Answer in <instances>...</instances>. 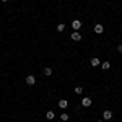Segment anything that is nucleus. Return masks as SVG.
Here are the masks:
<instances>
[{
	"instance_id": "f257e3e1",
	"label": "nucleus",
	"mask_w": 122,
	"mask_h": 122,
	"mask_svg": "<svg viewBox=\"0 0 122 122\" xmlns=\"http://www.w3.org/2000/svg\"><path fill=\"white\" fill-rule=\"evenodd\" d=\"M26 83H28L29 86H34V85H36V76L34 75H28L26 76Z\"/></svg>"
},
{
	"instance_id": "f03ea898",
	"label": "nucleus",
	"mask_w": 122,
	"mask_h": 122,
	"mask_svg": "<svg viewBox=\"0 0 122 122\" xmlns=\"http://www.w3.org/2000/svg\"><path fill=\"white\" fill-rule=\"evenodd\" d=\"M72 28L75 29V31H78V29L81 28V21H80V20H73V21H72Z\"/></svg>"
},
{
	"instance_id": "7ed1b4c3",
	"label": "nucleus",
	"mask_w": 122,
	"mask_h": 122,
	"mask_svg": "<svg viewBox=\"0 0 122 122\" xmlns=\"http://www.w3.org/2000/svg\"><path fill=\"white\" fill-rule=\"evenodd\" d=\"M103 31H104V26L101 25V23H96V25H94V33H98V34H101Z\"/></svg>"
},
{
	"instance_id": "20e7f679",
	"label": "nucleus",
	"mask_w": 122,
	"mask_h": 122,
	"mask_svg": "<svg viewBox=\"0 0 122 122\" xmlns=\"http://www.w3.org/2000/svg\"><path fill=\"white\" fill-rule=\"evenodd\" d=\"M91 103H93V101H91L90 98H83V99H81V106H83V107H90Z\"/></svg>"
},
{
	"instance_id": "39448f33",
	"label": "nucleus",
	"mask_w": 122,
	"mask_h": 122,
	"mask_svg": "<svg viewBox=\"0 0 122 122\" xmlns=\"http://www.w3.org/2000/svg\"><path fill=\"white\" fill-rule=\"evenodd\" d=\"M90 64H91V67H98L99 64H101V60H99L98 57H93V59L90 60Z\"/></svg>"
},
{
	"instance_id": "423d86ee",
	"label": "nucleus",
	"mask_w": 122,
	"mask_h": 122,
	"mask_svg": "<svg viewBox=\"0 0 122 122\" xmlns=\"http://www.w3.org/2000/svg\"><path fill=\"white\" fill-rule=\"evenodd\" d=\"M103 119H104V121L112 119V112H111V111H104V112H103Z\"/></svg>"
},
{
	"instance_id": "0eeeda50",
	"label": "nucleus",
	"mask_w": 122,
	"mask_h": 122,
	"mask_svg": "<svg viewBox=\"0 0 122 122\" xmlns=\"http://www.w3.org/2000/svg\"><path fill=\"white\" fill-rule=\"evenodd\" d=\"M70 38L73 39V41H80V39H81V34H80V33H78V31H73V33H72V36H70Z\"/></svg>"
},
{
	"instance_id": "6e6552de",
	"label": "nucleus",
	"mask_w": 122,
	"mask_h": 122,
	"mask_svg": "<svg viewBox=\"0 0 122 122\" xmlns=\"http://www.w3.org/2000/svg\"><path fill=\"white\" fill-rule=\"evenodd\" d=\"M67 106H68V103H67V99H60V101H59V107H62V109H65Z\"/></svg>"
},
{
	"instance_id": "1a4fd4ad",
	"label": "nucleus",
	"mask_w": 122,
	"mask_h": 122,
	"mask_svg": "<svg viewBox=\"0 0 122 122\" xmlns=\"http://www.w3.org/2000/svg\"><path fill=\"white\" fill-rule=\"evenodd\" d=\"M44 75H46V76L52 75V68H51V67H46V68H44Z\"/></svg>"
},
{
	"instance_id": "9d476101",
	"label": "nucleus",
	"mask_w": 122,
	"mask_h": 122,
	"mask_svg": "<svg viewBox=\"0 0 122 122\" xmlns=\"http://www.w3.org/2000/svg\"><path fill=\"white\" fill-rule=\"evenodd\" d=\"M46 117H47V119H54V117H56V112H54V111H47Z\"/></svg>"
},
{
	"instance_id": "9b49d317",
	"label": "nucleus",
	"mask_w": 122,
	"mask_h": 122,
	"mask_svg": "<svg viewBox=\"0 0 122 122\" xmlns=\"http://www.w3.org/2000/svg\"><path fill=\"white\" fill-rule=\"evenodd\" d=\"M64 29H65V25H64V23H59V25H57V31H59V33H62Z\"/></svg>"
},
{
	"instance_id": "f8f14e48",
	"label": "nucleus",
	"mask_w": 122,
	"mask_h": 122,
	"mask_svg": "<svg viewBox=\"0 0 122 122\" xmlns=\"http://www.w3.org/2000/svg\"><path fill=\"white\" fill-rule=\"evenodd\" d=\"M103 70H109V68H111V64H109V62H103Z\"/></svg>"
},
{
	"instance_id": "ddd939ff",
	"label": "nucleus",
	"mask_w": 122,
	"mask_h": 122,
	"mask_svg": "<svg viewBox=\"0 0 122 122\" xmlns=\"http://www.w3.org/2000/svg\"><path fill=\"white\" fill-rule=\"evenodd\" d=\"M75 93L76 94H81V93H83V88H81V86H76V88H75Z\"/></svg>"
},
{
	"instance_id": "4468645a",
	"label": "nucleus",
	"mask_w": 122,
	"mask_h": 122,
	"mask_svg": "<svg viewBox=\"0 0 122 122\" xmlns=\"http://www.w3.org/2000/svg\"><path fill=\"white\" fill-rule=\"evenodd\" d=\"M60 119H62L64 122H67L68 119H70V117H68V114H62V116H60Z\"/></svg>"
},
{
	"instance_id": "2eb2a0df",
	"label": "nucleus",
	"mask_w": 122,
	"mask_h": 122,
	"mask_svg": "<svg viewBox=\"0 0 122 122\" xmlns=\"http://www.w3.org/2000/svg\"><path fill=\"white\" fill-rule=\"evenodd\" d=\"M117 51H119V52H122V44H119V46H117Z\"/></svg>"
},
{
	"instance_id": "dca6fc26",
	"label": "nucleus",
	"mask_w": 122,
	"mask_h": 122,
	"mask_svg": "<svg viewBox=\"0 0 122 122\" xmlns=\"http://www.w3.org/2000/svg\"><path fill=\"white\" fill-rule=\"evenodd\" d=\"M2 2H8V0H2Z\"/></svg>"
},
{
	"instance_id": "f3484780",
	"label": "nucleus",
	"mask_w": 122,
	"mask_h": 122,
	"mask_svg": "<svg viewBox=\"0 0 122 122\" xmlns=\"http://www.w3.org/2000/svg\"><path fill=\"white\" fill-rule=\"evenodd\" d=\"M98 122H103V121H98Z\"/></svg>"
}]
</instances>
